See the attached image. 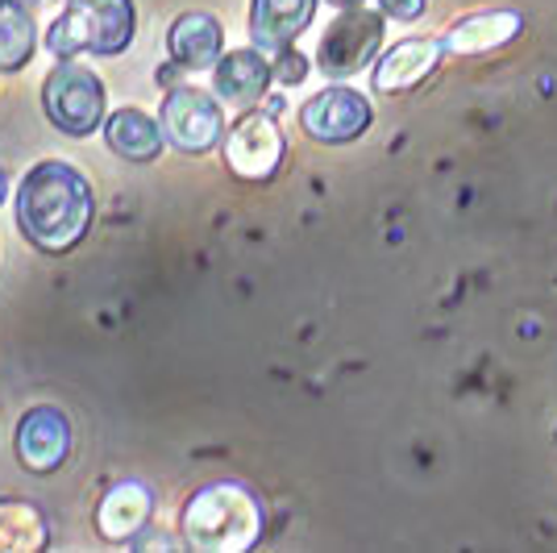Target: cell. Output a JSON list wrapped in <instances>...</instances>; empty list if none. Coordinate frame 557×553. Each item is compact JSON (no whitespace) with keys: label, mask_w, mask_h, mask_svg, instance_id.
<instances>
[{"label":"cell","mask_w":557,"mask_h":553,"mask_svg":"<svg viewBox=\"0 0 557 553\" xmlns=\"http://www.w3.org/2000/svg\"><path fill=\"white\" fill-rule=\"evenodd\" d=\"M442 54L445 47L437 38H404V42H395L392 50L379 54L374 88L379 93H408V88H417L420 79H429L437 71Z\"/></svg>","instance_id":"obj_14"},{"label":"cell","mask_w":557,"mask_h":553,"mask_svg":"<svg viewBox=\"0 0 557 553\" xmlns=\"http://www.w3.org/2000/svg\"><path fill=\"white\" fill-rule=\"evenodd\" d=\"M100 134H104V142H109V150H113L116 159L125 162H154L166 146L163 121L150 116L146 109H134V105L113 109V113L104 116Z\"/></svg>","instance_id":"obj_15"},{"label":"cell","mask_w":557,"mask_h":553,"mask_svg":"<svg viewBox=\"0 0 557 553\" xmlns=\"http://www.w3.org/2000/svg\"><path fill=\"white\" fill-rule=\"evenodd\" d=\"M13 454L29 475H54L71 458V420L54 404H38L17 420Z\"/></svg>","instance_id":"obj_8"},{"label":"cell","mask_w":557,"mask_h":553,"mask_svg":"<svg viewBox=\"0 0 557 553\" xmlns=\"http://www.w3.org/2000/svg\"><path fill=\"white\" fill-rule=\"evenodd\" d=\"M383 38H387L383 13L349 4V9H342V17H333L329 29L321 34L317 67L325 79H354L358 71H367L374 63V54L383 50Z\"/></svg>","instance_id":"obj_5"},{"label":"cell","mask_w":557,"mask_h":553,"mask_svg":"<svg viewBox=\"0 0 557 553\" xmlns=\"http://www.w3.org/2000/svg\"><path fill=\"white\" fill-rule=\"evenodd\" d=\"M22 4H29V9H38V4H50V0H22Z\"/></svg>","instance_id":"obj_23"},{"label":"cell","mask_w":557,"mask_h":553,"mask_svg":"<svg viewBox=\"0 0 557 553\" xmlns=\"http://www.w3.org/2000/svg\"><path fill=\"white\" fill-rule=\"evenodd\" d=\"M13 217L17 230L38 254L63 258L71 254L96 221V196L92 184L79 167L59 159L34 162L25 171V180L17 184L13 196Z\"/></svg>","instance_id":"obj_1"},{"label":"cell","mask_w":557,"mask_h":553,"mask_svg":"<svg viewBox=\"0 0 557 553\" xmlns=\"http://www.w3.org/2000/svg\"><path fill=\"white\" fill-rule=\"evenodd\" d=\"M321 0H250V42L267 54L287 50L317 17Z\"/></svg>","instance_id":"obj_13"},{"label":"cell","mask_w":557,"mask_h":553,"mask_svg":"<svg viewBox=\"0 0 557 553\" xmlns=\"http://www.w3.org/2000/svg\"><path fill=\"white\" fill-rule=\"evenodd\" d=\"M271 63H275V84H283V88H296V84H304V75H308V67H312L300 50H292V47L278 50Z\"/></svg>","instance_id":"obj_19"},{"label":"cell","mask_w":557,"mask_h":553,"mask_svg":"<svg viewBox=\"0 0 557 553\" xmlns=\"http://www.w3.org/2000/svg\"><path fill=\"white\" fill-rule=\"evenodd\" d=\"M221 150H225V167H230L237 180L267 184L278 171V162H283L287 142H283L275 113H267V109H242V116L225 130Z\"/></svg>","instance_id":"obj_7"},{"label":"cell","mask_w":557,"mask_h":553,"mask_svg":"<svg viewBox=\"0 0 557 553\" xmlns=\"http://www.w3.org/2000/svg\"><path fill=\"white\" fill-rule=\"evenodd\" d=\"M267 507L237 479L196 487L180 507V541L196 553H246L262 541Z\"/></svg>","instance_id":"obj_2"},{"label":"cell","mask_w":557,"mask_h":553,"mask_svg":"<svg viewBox=\"0 0 557 553\" xmlns=\"http://www.w3.org/2000/svg\"><path fill=\"white\" fill-rule=\"evenodd\" d=\"M9 187H13V180H9V171L0 167V208H4V200H9Z\"/></svg>","instance_id":"obj_21"},{"label":"cell","mask_w":557,"mask_h":553,"mask_svg":"<svg viewBox=\"0 0 557 553\" xmlns=\"http://www.w3.org/2000/svg\"><path fill=\"white\" fill-rule=\"evenodd\" d=\"M333 9H349V4H362V0H329Z\"/></svg>","instance_id":"obj_22"},{"label":"cell","mask_w":557,"mask_h":553,"mask_svg":"<svg viewBox=\"0 0 557 553\" xmlns=\"http://www.w3.org/2000/svg\"><path fill=\"white\" fill-rule=\"evenodd\" d=\"M371 100L354 88H325L300 109V130L312 142L342 146L371 130Z\"/></svg>","instance_id":"obj_9"},{"label":"cell","mask_w":557,"mask_h":553,"mask_svg":"<svg viewBox=\"0 0 557 553\" xmlns=\"http://www.w3.org/2000/svg\"><path fill=\"white\" fill-rule=\"evenodd\" d=\"M166 54L180 71H212L225 54V25L205 9L180 13L166 29Z\"/></svg>","instance_id":"obj_12"},{"label":"cell","mask_w":557,"mask_h":553,"mask_svg":"<svg viewBox=\"0 0 557 553\" xmlns=\"http://www.w3.org/2000/svg\"><path fill=\"white\" fill-rule=\"evenodd\" d=\"M159 121H163L166 146H175L180 155H209L225 142V109H221V96L205 93V88H166L163 109H159Z\"/></svg>","instance_id":"obj_6"},{"label":"cell","mask_w":557,"mask_h":553,"mask_svg":"<svg viewBox=\"0 0 557 553\" xmlns=\"http://www.w3.org/2000/svg\"><path fill=\"white\" fill-rule=\"evenodd\" d=\"M38 47H42V34L34 22V9L22 0H0V75L25 71Z\"/></svg>","instance_id":"obj_16"},{"label":"cell","mask_w":557,"mask_h":553,"mask_svg":"<svg viewBox=\"0 0 557 553\" xmlns=\"http://www.w3.org/2000/svg\"><path fill=\"white\" fill-rule=\"evenodd\" d=\"M42 109L59 134L92 138L96 130H104V116H109L104 79L79 59H59L42 79Z\"/></svg>","instance_id":"obj_4"},{"label":"cell","mask_w":557,"mask_h":553,"mask_svg":"<svg viewBox=\"0 0 557 553\" xmlns=\"http://www.w3.org/2000/svg\"><path fill=\"white\" fill-rule=\"evenodd\" d=\"M429 0H379V13L392 22H417Z\"/></svg>","instance_id":"obj_20"},{"label":"cell","mask_w":557,"mask_h":553,"mask_svg":"<svg viewBox=\"0 0 557 553\" xmlns=\"http://www.w3.org/2000/svg\"><path fill=\"white\" fill-rule=\"evenodd\" d=\"M50 545L47 512L29 500H0V553H38Z\"/></svg>","instance_id":"obj_17"},{"label":"cell","mask_w":557,"mask_h":553,"mask_svg":"<svg viewBox=\"0 0 557 553\" xmlns=\"http://www.w3.org/2000/svg\"><path fill=\"white\" fill-rule=\"evenodd\" d=\"M271 84H275V63L255 42L242 50H225L212 67V93L221 96V105H233L237 113L258 109L271 93Z\"/></svg>","instance_id":"obj_11"},{"label":"cell","mask_w":557,"mask_h":553,"mask_svg":"<svg viewBox=\"0 0 557 553\" xmlns=\"http://www.w3.org/2000/svg\"><path fill=\"white\" fill-rule=\"evenodd\" d=\"M138 4L134 0H63V13L47 25V50L54 59H116L134 47Z\"/></svg>","instance_id":"obj_3"},{"label":"cell","mask_w":557,"mask_h":553,"mask_svg":"<svg viewBox=\"0 0 557 553\" xmlns=\"http://www.w3.org/2000/svg\"><path fill=\"white\" fill-rule=\"evenodd\" d=\"M516 34H520V17L516 13H470V17H462L445 34L442 47L454 50V54H479V50L504 47Z\"/></svg>","instance_id":"obj_18"},{"label":"cell","mask_w":557,"mask_h":553,"mask_svg":"<svg viewBox=\"0 0 557 553\" xmlns=\"http://www.w3.org/2000/svg\"><path fill=\"white\" fill-rule=\"evenodd\" d=\"M154 507H159V495H154L150 483H141V479L113 483L100 495V504H96V532H100V541L134 545L141 532L154 525Z\"/></svg>","instance_id":"obj_10"}]
</instances>
